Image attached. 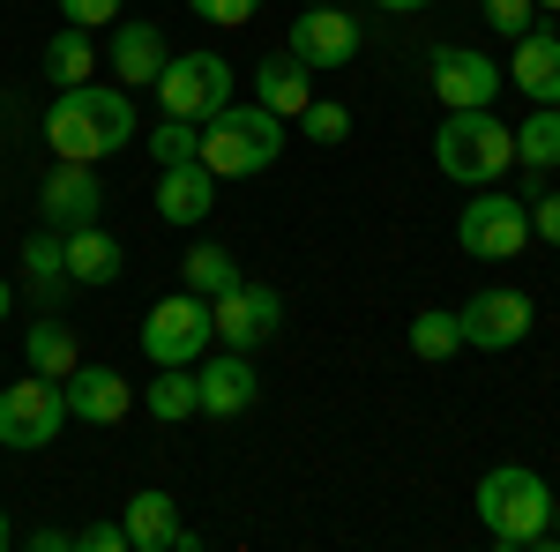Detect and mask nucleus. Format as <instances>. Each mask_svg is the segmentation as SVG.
Returning <instances> with one entry per match:
<instances>
[{"label":"nucleus","instance_id":"26","mask_svg":"<svg viewBox=\"0 0 560 552\" xmlns=\"http://www.w3.org/2000/svg\"><path fill=\"white\" fill-rule=\"evenodd\" d=\"M411 351H419V359H456V351H464V321H456L448 306H427V314L411 321Z\"/></svg>","mask_w":560,"mask_h":552},{"label":"nucleus","instance_id":"8","mask_svg":"<svg viewBox=\"0 0 560 552\" xmlns=\"http://www.w3.org/2000/svg\"><path fill=\"white\" fill-rule=\"evenodd\" d=\"M60 419H68V396L60 381H8L0 388V448H45V441H60Z\"/></svg>","mask_w":560,"mask_h":552},{"label":"nucleus","instance_id":"19","mask_svg":"<svg viewBox=\"0 0 560 552\" xmlns=\"http://www.w3.org/2000/svg\"><path fill=\"white\" fill-rule=\"evenodd\" d=\"M314 68L306 60H292V52H269L255 68V105H269L277 120H300L306 105H314V83H306Z\"/></svg>","mask_w":560,"mask_h":552},{"label":"nucleus","instance_id":"3","mask_svg":"<svg viewBox=\"0 0 560 552\" xmlns=\"http://www.w3.org/2000/svg\"><path fill=\"white\" fill-rule=\"evenodd\" d=\"M202 165L217 172V179H255V172H269L277 157H284V120L269 113V105H224V113H210L202 120V150H195Z\"/></svg>","mask_w":560,"mask_h":552},{"label":"nucleus","instance_id":"5","mask_svg":"<svg viewBox=\"0 0 560 552\" xmlns=\"http://www.w3.org/2000/svg\"><path fill=\"white\" fill-rule=\"evenodd\" d=\"M232 90H240V75H232L224 52H173L165 75H158V105H165L173 120H195V128H202L210 113L232 105Z\"/></svg>","mask_w":560,"mask_h":552},{"label":"nucleus","instance_id":"2","mask_svg":"<svg viewBox=\"0 0 560 552\" xmlns=\"http://www.w3.org/2000/svg\"><path fill=\"white\" fill-rule=\"evenodd\" d=\"M478 522H486V538L501 552L538 545V538L553 530V485H546L538 470H523V463L486 470V478H478Z\"/></svg>","mask_w":560,"mask_h":552},{"label":"nucleus","instance_id":"22","mask_svg":"<svg viewBox=\"0 0 560 552\" xmlns=\"http://www.w3.org/2000/svg\"><path fill=\"white\" fill-rule=\"evenodd\" d=\"M23 359H31V374H45V381H68V374L83 366V351H75V329H68V321H31Z\"/></svg>","mask_w":560,"mask_h":552},{"label":"nucleus","instance_id":"38","mask_svg":"<svg viewBox=\"0 0 560 552\" xmlns=\"http://www.w3.org/2000/svg\"><path fill=\"white\" fill-rule=\"evenodd\" d=\"M8 306H15V292H8V284H0V321H8Z\"/></svg>","mask_w":560,"mask_h":552},{"label":"nucleus","instance_id":"17","mask_svg":"<svg viewBox=\"0 0 560 552\" xmlns=\"http://www.w3.org/2000/svg\"><path fill=\"white\" fill-rule=\"evenodd\" d=\"M120 522H128V545H135V552L195 545V530H179V501H173V493H135Z\"/></svg>","mask_w":560,"mask_h":552},{"label":"nucleus","instance_id":"23","mask_svg":"<svg viewBox=\"0 0 560 552\" xmlns=\"http://www.w3.org/2000/svg\"><path fill=\"white\" fill-rule=\"evenodd\" d=\"M202 411V381H195V366H158V381H150V419H195Z\"/></svg>","mask_w":560,"mask_h":552},{"label":"nucleus","instance_id":"12","mask_svg":"<svg viewBox=\"0 0 560 552\" xmlns=\"http://www.w3.org/2000/svg\"><path fill=\"white\" fill-rule=\"evenodd\" d=\"M456 321H464V343H478V351H516V343L530 337V298L509 292V284H493V292L464 298Z\"/></svg>","mask_w":560,"mask_h":552},{"label":"nucleus","instance_id":"37","mask_svg":"<svg viewBox=\"0 0 560 552\" xmlns=\"http://www.w3.org/2000/svg\"><path fill=\"white\" fill-rule=\"evenodd\" d=\"M374 8H388V15H411V8H433V0H374Z\"/></svg>","mask_w":560,"mask_h":552},{"label":"nucleus","instance_id":"27","mask_svg":"<svg viewBox=\"0 0 560 552\" xmlns=\"http://www.w3.org/2000/svg\"><path fill=\"white\" fill-rule=\"evenodd\" d=\"M232 284H240V261L224 255V247H195L187 255V292L217 298V292H232Z\"/></svg>","mask_w":560,"mask_h":552},{"label":"nucleus","instance_id":"13","mask_svg":"<svg viewBox=\"0 0 560 552\" xmlns=\"http://www.w3.org/2000/svg\"><path fill=\"white\" fill-rule=\"evenodd\" d=\"M97 202H105V187H97V172L75 165V157H60V165H52V179H45V195H38L45 224H60V232L97 224Z\"/></svg>","mask_w":560,"mask_h":552},{"label":"nucleus","instance_id":"25","mask_svg":"<svg viewBox=\"0 0 560 552\" xmlns=\"http://www.w3.org/2000/svg\"><path fill=\"white\" fill-rule=\"evenodd\" d=\"M90 68H97V45H90V31H75V23L45 45V75H52V83L75 90V83H90Z\"/></svg>","mask_w":560,"mask_h":552},{"label":"nucleus","instance_id":"36","mask_svg":"<svg viewBox=\"0 0 560 552\" xmlns=\"http://www.w3.org/2000/svg\"><path fill=\"white\" fill-rule=\"evenodd\" d=\"M31 545H38V552H68V545H75V538H68L60 522H45V530H31Z\"/></svg>","mask_w":560,"mask_h":552},{"label":"nucleus","instance_id":"11","mask_svg":"<svg viewBox=\"0 0 560 552\" xmlns=\"http://www.w3.org/2000/svg\"><path fill=\"white\" fill-rule=\"evenodd\" d=\"M292 60H306L314 75H329V68H351L359 60V15H345L337 0H322V8H306L300 23H292V45H284Z\"/></svg>","mask_w":560,"mask_h":552},{"label":"nucleus","instance_id":"41","mask_svg":"<svg viewBox=\"0 0 560 552\" xmlns=\"http://www.w3.org/2000/svg\"><path fill=\"white\" fill-rule=\"evenodd\" d=\"M538 8H560V0H538Z\"/></svg>","mask_w":560,"mask_h":552},{"label":"nucleus","instance_id":"16","mask_svg":"<svg viewBox=\"0 0 560 552\" xmlns=\"http://www.w3.org/2000/svg\"><path fill=\"white\" fill-rule=\"evenodd\" d=\"M165 31L158 23H120L113 31V68H120V90H158V75H165Z\"/></svg>","mask_w":560,"mask_h":552},{"label":"nucleus","instance_id":"35","mask_svg":"<svg viewBox=\"0 0 560 552\" xmlns=\"http://www.w3.org/2000/svg\"><path fill=\"white\" fill-rule=\"evenodd\" d=\"M530 232H538L546 247H560V195H538V202H530Z\"/></svg>","mask_w":560,"mask_h":552},{"label":"nucleus","instance_id":"20","mask_svg":"<svg viewBox=\"0 0 560 552\" xmlns=\"http://www.w3.org/2000/svg\"><path fill=\"white\" fill-rule=\"evenodd\" d=\"M509 83H516L530 105H560V38L523 31V38H516V60H509Z\"/></svg>","mask_w":560,"mask_h":552},{"label":"nucleus","instance_id":"28","mask_svg":"<svg viewBox=\"0 0 560 552\" xmlns=\"http://www.w3.org/2000/svg\"><path fill=\"white\" fill-rule=\"evenodd\" d=\"M195 150H202V128H195V120H173V113H165V128L150 134V157H158V165H179V157H195Z\"/></svg>","mask_w":560,"mask_h":552},{"label":"nucleus","instance_id":"31","mask_svg":"<svg viewBox=\"0 0 560 552\" xmlns=\"http://www.w3.org/2000/svg\"><path fill=\"white\" fill-rule=\"evenodd\" d=\"M202 23H217V31H240V23H255L261 15V0H187Z\"/></svg>","mask_w":560,"mask_h":552},{"label":"nucleus","instance_id":"29","mask_svg":"<svg viewBox=\"0 0 560 552\" xmlns=\"http://www.w3.org/2000/svg\"><path fill=\"white\" fill-rule=\"evenodd\" d=\"M300 134H306V142H345L351 113H345V105H329V97H314V105L300 113Z\"/></svg>","mask_w":560,"mask_h":552},{"label":"nucleus","instance_id":"10","mask_svg":"<svg viewBox=\"0 0 560 552\" xmlns=\"http://www.w3.org/2000/svg\"><path fill=\"white\" fill-rule=\"evenodd\" d=\"M277 321H284V298L269 292V284H232V292L210 298V329H217L224 351H255V343H269Z\"/></svg>","mask_w":560,"mask_h":552},{"label":"nucleus","instance_id":"32","mask_svg":"<svg viewBox=\"0 0 560 552\" xmlns=\"http://www.w3.org/2000/svg\"><path fill=\"white\" fill-rule=\"evenodd\" d=\"M23 269H31L38 284H52V277H68V261H60V239H52V232H38V239L23 247Z\"/></svg>","mask_w":560,"mask_h":552},{"label":"nucleus","instance_id":"4","mask_svg":"<svg viewBox=\"0 0 560 552\" xmlns=\"http://www.w3.org/2000/svg\"><path fill=\"white\" fill-rule=\"evenodd\" d=\"M433 165L448 172V179H464V187H486V179H501V172L516 165V128H501L493 105L448 113L441 134H433Z\"/></svg>","mask_w":560,"mask_h":552},{"label":"nucleus","instance_id":"15","mask_svg":"<svg viewBox=\"0 0 560 552\" xmlns=\"http://www.w3.org/2000/svg\"><path fill=\"white\" fill-rule=\"evenodd\" d=\"M210 202H217V172L202 165V157L165 165V179H158V216H165V224H202Z\"/></svg>","mask_w":560,"mask_h":552},{"label":"nucleus","instance_id":"14","mask_svg":"<svg viewBox=\"0 0 560 552\" xmlns=\"http://www.w3.org/2000/svg\"><path fill=\"white\" fill-rule=\"evenodd\" d=\"M60 396H68V419H83V425H120L128 419V381L113 374V366H75L68 381H60Z\"/></svg>","mask_w":560,"mask_h":552},{"label":"nucleus","instance_id":"9","mask_svg":"<svg viewBox=\"0 0 560 552\" xmlns=\"http://www.w3.org/2000/svg\"><path fill=\"white\" fill-rule=\"evenodd\" d=\"M427 83H433V97H441L448 113H471V105H493V97L509 90V75H501L478 45H433Z\"/></svg>","mask_w":560,"mask_h":552},{"label":"nucleus","instance_id":"24","mask_svg":"<svg viewBox=\"0 0 560 552\" xmlns=\"http://www.w3.org/2000/svg\"><path fill=\"white\" fill-rule=\"evenodd\" d=\"M516 165H530V172L560 165V105H530V120L516 128Z\"/></svg>","mask_w":560,"mask_h":552},{"label":"nucleus","instance_id":"33","mask_svg":"<svg viewBox=\"0 0 560 552\" xmlns=\"http://www.w3.org/2000/svg\"><path fill=\"white\" fill-rule=\"evenodd\" d=\"M60 15L75 31H97V23H120V0H60Z\"/></svg>","mask_w":560,"mask_h":552},{"label":"nucleus","instance_id":"21","mask_svg":"<svg viewBox=\"0 0 560 552\" xmlns=\"http://www.w3.org/2000/svg\"><path fill=\"white\" fill-rule=\"evenodd\" d=\"M60 261H68V284H113L128 255H120V239H113V232L83 224V232H60Z\"/></svg>","mask_w":560,"mask_h":552},{"label":"nucleus","instance_id":"42","mask_svg":"<svg viewBox=\"0 0 560 552\" xmlns=\"http://www.w3.org/2000/svg\"><path fill=\"white\" fill-rule=\"evenodd\" d=\"M306 8H322V0H306Z\"/></svg>","mask_w":560,"mask_h":552},{"label":"nucleus","instance_id":"39","mask_svg":"<svg viewBox=\"0 0 560 552\" xmlns=\"http://www.w3.org/2000/svg\"><path fill=\"white\" fill-rule=\"evenodd\" d=\"M8 538H15V530H8V508H0V545H8Z\"/></svg>","mask_w":560,"mask_h":552},{"label":"nucleus","instance_id":"30","mask_svg":"<svg viewBox=\"0 0 560 552\" xmlns=\"http://www.w3.org/2000/svg\"><path fill=\"white\" fill-rule=\"evenodd\" d=\"M486 8V23L501 31V38H523V31H538V0H478Z\"/></svg>","mask_w":560,"mask_h":552},{"label":"nucleus","instance_id":"34","mask_svg":"<svg viewBox=\"0 0 560 552\" xmlns=\"http://www.w3.org/2000/svg\"><path fill=\"white\" fill-rule=\"evenodd\" d=\"M75 545H83V552H135L128 545V522H90V530H75Z\"/></svg>","mask_w":560,"mask_h":552},{"label":"nucleus","instance_id":"7","mask_svg":"<svg viewBox=\"0 0 560 552\" xmlns=\"http://www.w3.org/2000/svg\"><path fill=\"white\" fill-rule=\"evenodd\" d=\"M456 239H464V255H478V261H516L523 247H530V202H523V195H478V202H464Z\"/></svg>","mask_w":560,"mask_h":552},{"label":"nucleus","instance_id":"40","mask_svg":"<svg viewBox=\"0 0 560 552\" xmlns=\"http://www.w3.org/2000/svg\"><path fill=\"white\" fill-rule=\"evenodd\" d=\"M553 538H560V493H553Z\"/></svg>","mask_w":560,"mask_h":552},{"label":"nucleus","instance_id":"1","mask_svg":"<svg viewBox=\"0 0 560 552\" xmlns=\"http://www.w3.org/2000/svg\"><path fill=\"white\" fill-rule=\"evenodd\" d=\"M45 142H52V157H75V165H97V157H113L120 142H135V105L128 90L113 83H75L52 97V113H45Z\"/></svg>","mask_w":560,"mask_h":552},{"label":"nucleus","instance_id":"18","mask_svg":"<svg viewBox=\"0 0 560 552\" xmlns=\"http://www.w3.org/2000/svg\"><path fill=\"white\" fill-rule=\"evenodd\" d=\"M195 381H202V411H210V419H240V411L261 396L255 366H247V351H224V359H210Z\"/></svg>","mask_w":560,"mask_h":552},{"label":"nucleus","instance_id":"6","mask_svg":"<svg viewBox=\"0 0 560 552\" xmlns=\"http://www.w3.org/2000/svg\"><path fill=\"white\" fill-rule=\"evenodd\" d=\"M210 343H217V329H210V298L202 292L158 298L150 321H142V359H150V366H195Z\"/></svg>","mask_w":560,"mask_h":552}]
</instances>
